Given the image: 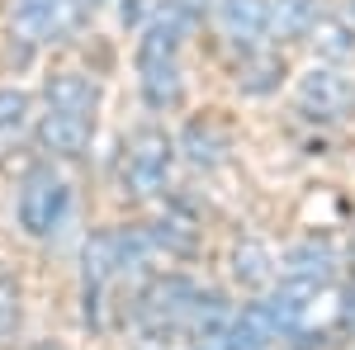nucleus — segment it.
<instances>
[{"mask_svg": "<svg viewBox=\"0 0 355 350\" xmlns=\"http://www.w3.org/2000/svg\"><path fill=\"white\" fill-rule=\"evenodd\" d=\"M275 76H279V57H251L242 71V85L246 90H270Z\"/></svg>", "mask_w": 355, "mask_h": 350, "instance_id": "a211bd4d", "label": "nucleus"}, {"mask_svg": "<svg viewBox=\"0 0 355 350\" xmlns=\"http://www.w3.org/2000/svg\"><path fill=\"white\" fill-rule=\"evenodd\" d=\"M313 48L322 57H331V62H341V57H351L355 53V38H351V28L341 24V19H313Z\"/></svg>", "mask_w": 355, "mask_h": 350, "instance_id": "4468645a", "label": "nucleus"}, {"mask_svg": "<svg viewBox=\"0 0 355 350\" xmlns=\"http://www.w3.org/2000/svg\"><path fill=\"white\" fill-rule=\"evenodd\" d=\"M33 350H62V346H57V341H38Z\"/></svg>", "mask_w": 355, "mask_h": 350, "instance_id": "4be33fe9", "label": "nucleus"}, {"mask_svg": "<svg viewBox=\"0 0 355 350\" xmlns=\"http://www.w3.org/2000/svg\"><path fill=\"white\" fill-rule=\"evenodd\" d=\"M223 152H227V137L218 123H190L185 128V157L194 166H218Z\"/></svg>", "mask_w": 355, "mask_h": 350, "instance_id": "f8f14e48", "label": "nucleus"}, {"mask_svg": "<svg viewBox=\"0 0 355 350\" xmlns=\"http://www.w3.org/2000/svg\"><path fill=\"white\" fill-rule=\"evenodd\" d=\"M232 270H237L242 284H266V279L275 274V261H270V251H266L261 242H242L237 256H232Z\"/></svg>", "mask_w": 355, "mask_h": 350, "instance_id": "2eb2a0df", "label": "nucleus"}, {"mask_svg": "<svg viewBox=\"0 0 355 350\" xmlns=\"http://www.w3.org/2000/svg\"><path fill=\"white\" fill-rule=\"evenodd\" d=\"M204 5L209 0H166V15H175L180 24H190L194 15H204Z\"/></svg>", "mask_w": 355, "mask_h": 350, "instance_id": "aec40b11", "label": "nucleus"}, {"mask_svg": "<svg viewBox=\"0 0 355 350\" xmlns=\"http://www.w3.org/2000/svg\"><path fill=\"white\" fill-rule=\"evenodd\" d=\"M81 5H105V0H81Z\"/></svg>", "mask_w": 355, "mask_h": 350, "instance_id": "5701e85b", "label": "nucleus"}, {"mask_svg": "<svg viewBox=\"0 0 355 350\" xmlns=\"http://www.w3.org/2000/svg\"><path fill=\"white\" fill-rule=\"evenodd\" d=\"M81 0H15V24L28 43H57L76 24Z\"/></svg>", "mask_w": 355, "mask_h": 350, "instance_id": "20e7f679", "label": "nucleus"}, {"mask_svg": "<svg viewBox=\"0 0 355 350\" xmlns=\"http://www.w3.org/2000/svg\"><path fill=\"white\" fill-rule=\"evenodd\" d=\"M313 298H318V284H303V279H289L284 289H275L261 308H266V317H270L275 336L284 331H303V322H308V313H313Z\"/></svg>", "mask_w": 355, "mask_h": 350, "instance_id": "0eeeda50", "label": "nucleus"}, {"mask_svg": "<svg viewBox=\"0 0 355 350\" xmlns=\"http://www.w3.org/2000/svg\"><path fill=\"white\" fill-rule=\"evenodd\" d=\"M351 15H355V0H351Z\"/></svg>", "mask_w": 355, "mask_h": 350, "instance_id": "b1692460", "label": "nucleus"}, {"mask_svg": "<svg viewBox=\"0 0 355 350\" xmlns=\"http://www.w3.org/2000/svg\"><path fill=\"white\" fill-rule=\"evenodd\" d=\"M218 19L237 43H256L270 28V0H218Z\"/></svg>", "mask_w": 355, "mask_h": 350, "instance_id": "6e6552de", "label": "nucleus"}, {"mask_svg": "<svg viewBox=\"0 0 355 350\" xmlns=\"http://www.w3.org/2000/svg\"><path fill=\"white\" fill-rule=\"evenodd\" d=\"M152 246L157 251H171V256H190L194 251V227L185 218H162L152 227Z\"/></svg>", "mask_w": 355, "mask_h": 350, "instance_id": "dca6fc26", "label": "nucleus"}, {"mask_svg": "<svg viewBox=\"0 0 355 350\" xmlns=\"http://www.w3.org/2000/svg\"><path fill=\"white\" fill-rule=\"evenodd\" d=\"M137 15H142V0H123V19H128V24H133Z\"/></svg>", "mask_w": 355, "mask_h": 350, "instance_id": "412c9836", "label": "nucleus"}, {"mask_svg": "<svg viewBox=\"0 0 355 350\" xmlns=\"http://www.w3.org/2000/svg\"><path fill=\"white\" fill-rule=\"evenodd\" d=\"M180 28L185 24L175 15H162L137 38V76H142V95L152 109L180 100Z\"/></svg>", "mask_w": 355, "mask_h": 350, "instance_id": "f257e3e1", "label": "nucleus"}, {"mask_svg": "<svg viewBox=\"0 0 355 350\" xmlns=\"http://www.w3.org/2000/svg\"><path fill=\"white\" fill-rule=\"evenodd\" d=\"M24 123H28V95L15 90V85H5V90H0V142L19 137Z\"/></svg>", "mask_w": 355, "mask_h": 350, "instance_id": "f3484780", "label": "nucleus"}, {"mask_svg": "<svg viewBox=\"0 0 355 350\" xmlns=\"http://www.w3.org/2000/svg\"><path fill=\"white\" fill-rule=\"evenodd\" d=\"M313 19H318V0H270V28L279 38L308 33Z\"/></svg>", "mask_w": 355, "mask_h": 350, "instance_id": "ddd939ff", "label": "nucleus"}, {"mask_svg": "<svg viewBox=\"0 0 355 350\" xmlns=\"http://www.w3.org/2000/svg\"><path fill=\"white\" fill-rule=\"evenodd\" d=\"M38 142L53 152V157H81L90 147V114H67V109H48L43 123H38Z\"/></svg>", "mask_w": 355, "mask_h": 350, "instance_id": "423d86ee", "label": "nucleus"}, {"mask_svg": "<svg viewBox=\"0 0 355 350\" xmlns=\"http://www.w3.org/2000/svg\"><path fill=\"white\" fill-rule=\"evenodd\" d=\"M15 322H19V289L0 274V341L15 331Z\"/></svg>", "mask_w": 355, "mask_h": 350, "instance_id": "6ab92c4d", "label": "nucleus"}, {"mask_svg": "<svg viewBox=\"0 0 355 350\" xmlns=\"http://www.w3.org/2000/svg\"><path fill=\"white\" fill-rule=\"evenodd\" d=\"M67 204H71L67 180L57 175L53 166H33L24 175V185H19V227H24L28 237H48L62 222Z\"/></svg>", "mask_w": 355, "mask_h": 350, "instance_id": "f03ea898", "label": "nucleus"}, {"mask_svg": "<svg viewBox=\"0 0 355 350\" xmlns=\"http://www.w3.org/2000/svg\"><path fill=\"white\" fill-rule=\"evenodd\" d=\"M171 175V137L157 128H142L128 142V189L133 194H157Z\"/></svg>", "mask_w": 355, "mask_h": 350, "instance_id": "7ed1b4c3", "label": "nucleus"}, {"mask_svg": "<svg viewBox=\"0 0 355 350\" xmlns=\"http://www.w3.org/2000/svg\"><path fill=\"white\" fill-rule=\"evenodd\" d=\"M284 265H289V279H303V284H327L331 279V265H336V256H331L327 242H299L289 256H284Z\"/></svg>", "mask_w": 355, "mask_h": 350, "instance_id": "9d476101", "label": "nucleus"}, {"mask_svg": "<svg viewBox=\"0 0 355 350\" xmlns=\"http://www.w3.org/2000/svg\"><path fill=\"white\" fill-rule=\"evenodd\" d=\"M299 100L308 114L318 119H346L355 105V85L341 76V71H327V67H313L299 81Z\"/></svg>", "mask_w": 355, "mask_h": 350, "instance_id": "39448f33", "label": "nucleus"}, {"mask_svg": "<svg viewBox=\"0 0 355 350\" xmlns=\"http://www.w3.org/2000/svg\"><path fill=\"white\" fill-rule=\"evenodd\" d=\"M227 336H232V350H266L275 341V326L266 317V308H246L242 317L227 322Z\"/></svg>", "mask_w": 355, "mask_h": 350, "instance_id": "9b49d317", "label": "nucleus"}, {"mask_svg": "<svg viewBox=\"0 0 355 350\" xmlns=\"http://www.w3.org/2000/svg\"><path fill=\"white\" fill-rule=\"evenodd\" d=\"M48 109L67 114H95V85L85 71H53L48 76Z\"/></svg>", "mask_w": 355, "mask_h": 350, "instance_id": "1a4fd4ad", "label": "nucleus"}]
</instances>
